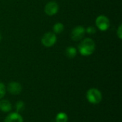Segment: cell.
<instances>
[{"label":"cell","instance_id":"1","mask_svg":"<svg viewBox=\"0 0 122 122\" xmlns=\"http://www.w3.org/2000/svg\"><path fill=\"white\" fill-rule=\"evenodd\" d=\"M78 49L79 53L82 56H90L95 51L96 44L92 39L86 38L79 43Z\"/></svg>","mask_w":122,"mask_h":122},{"label":"cell","instance_id":"2","mask_svg":"<svg viewBox=\"0 0 122 122\" xmlns=\"http://www.w3.org/2000/svg\"><path fill=\"white\" fill-rule=\"evenodd\" d=\"M86 99L91 104H97L101 102L102 99V95L99 90L95 88H92L86 92Z\"/></svg>","mask_w":122,"mask_h":122},{"label":"cell","instance_id":"3","mask_svg":"<svg viewBox=\"0 0 122 122\" xmlns=\"http://www.w3.org/2000/svg\"><path fill=\"white\" fill-rule=\"evenodd\" d=\"M57 38L54 32H46L41 38V44L46 47H51L56 42Z\"/></svg>","mask_w":122,"mask_h":122},{"label":"cell","instance_id":"4","mask_svg":"<svg viewBox=\"0 0 122 122\" xmlns=\"http://www.w3.org/2000/svg\"><path fill=\"white\" fill-rule=\"evenodd\" d=\"M96 25L99 30L104 31L108 30L110 27V21L107 16L104 15H100L97 16L96 19Z\"/></svg>","mask_w":122,"mask_h":122},{"label":"cell","instance_id":"5","mask_svg":"<svg viewBox=\"0 0 122 122\" xmlns=\"http://www.w3.org/2000/svg\"><path fill=\"white\" fill-rule=\"evenodd\" d=\"M86 34L85 28L82 26H77L74 27L71 32V38L74 41H80Z\"/></svg>","mask_w":122,"mask_h":122},{"label":"cell","instance_id":"6","mask_svg":"<svg viewBox=\"0 0 122 122\" xmlns=\"http://www.w3.org/2000/svg\"><path fill=\"white\" fill-rule=\"evenodd\" d=\"M59 9V6L57 2L51 1L48 2L46 4L44 7V11L46 14H47L48 16H53V15H55L58 12Z\"/></svg>","mask_w":122,"mask_h":122},{"label":"cell","instance_id":"7","mask_svg":"<svg viewBox=\"0 0 122 122\" xmlns=\"http://www.w3.org/2000/svg\"><path fill=\"white\" fill-rule=\"evenodd\" d=\"M7 90L12 95H18L21 92L22 86L19 82L11 81L8 84Z\"/></svg>","mask_w":122,"mask_h":122},{"label":"cell","instance_id":"8","mask_svg":"<svg viewBox=\"0 0 122 122\" xmlns=\"http://www.w3.org/2000/svg\"><path fill=\"white\" fill-rule=\"evenodd\" d=\"M4 122H23V118L18 112H14L9 114Z\"/></svg>","mask_w":122,"mask_h":122},{"label":"cell","instance_id":"9","mask_svg":"<svg viewBox=\"0 0 122 122\" xmlns=\"http://www.w3.org/2000/svg\"><path fill=\"white\" fill-rule=\"evenodd\" d=\"M11 104L6 99H2L0 101V110L4 112H9L11 110Z\"/></svg>","mask_w":122,"mask_h":122},{"label":"cell","instance_id":"10","mask_svg":"<svg viewBox=\"0 0 122 122\" xmlns=\"http://www.w3.org/2000/svg\"><path fill=\"white\" fill-rule=\"evenodd\" d=\"M77 54V51L75 47L73 46H69L66 48V51H65V55L69 58V59H73L76 56Z\"/></svg>","mask_w":122,"mask_h":122},{"label":"cell","instance_id":"11","mask_svg":"<svg viewBox=\"0 0 122 122\" xmlns=\"http://www.w3.org/2000/svg\"><path fill=\"white\" fill-rule=\"evenodd\" d=\"M64 29V26L61 22H57L53 26V31L54 34H61Z\"/></svg>","mask_w":122,"mask_h":122},{"label":"cell","instance_id":"12","mask_svg":"<svg viewBox=\"0 0 122 122\" xmlns=\"http://www.w3.org/2000/svg\"><path fill=\"white\" fill-rule=\"evenodd\" d=\"M68 122V116L66 114L61 112L59 113L56 117V122Z\"/></svg>","mask_w":122,"mask_h":122},{"label":"cell","instance_id":"13","mask_svg":"<svg viewBox=\"0 0 122 122\" xmlns=\"http://www.w3.org/2000/svg\"><path fill=\"white\" fill-rule=\"evenodd\" d=\"M6 92V89L5 85L3 83L0 82V99H1L4 97Z\"/></svg>","mask_w":122,"mask_h":122},{"label":"cell","instance_id":"14","mask_svg":"<svg viewBox=\"0 0 122 122\" xmlns=\"http://www.w3.org/2000/svg\"><path fill=\"white\" fill-rule=\"evenodd\" d=\"M24 102H21V101L18 102L16 103V112H20L22 110H24Z\"/></svg>","mask_w":122,"mask_h":122},{"label":"cell","instance_id":"15","mask_svg":"<svg viewBox=\"0 0 122 122\" xmlns=\"http://www.w3.org/2000/svg\"><path fill=\"white\" fill-rule=\"evenodd\" d=\"M85 31H86V33H88L89 34H91V35L94 34L97 32V29H96V28H95L94 26H88L86 29H85Z\"/></svg>","mask_w":122,"mask_h":122},{"label":"cell","instance_id":"16","mask_svg":"<svg viewBox=\"0 0 122 122\" xmlns=\"http://www.w3.org/2000/svg\"><path fill=\"white\" fill-rule=\"evenodd\" d=\"M117 34L118 36V37L119 38V39H122V24L119 25V26L118 27V29L117 31Z\"/></svg>","mask_w":122,"mask_h":122},{"label":"cell","instance_id":"17","mask_svg":"<svg viewBox=\"0 0 122 122\" xmlns=\"http://www.w3.org/2000/svg\"><path fill=\"white\" fill-rule=\"evenodd\" d=\"M1 39H2V36H1V32H0V41H1Z\"/></svg>","mask_w":122,"mask_h":122}]
</instances>
